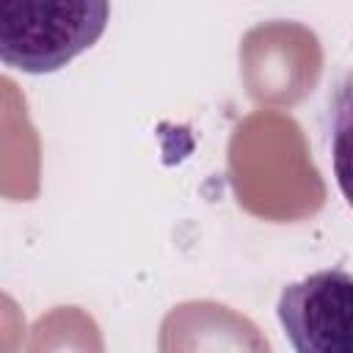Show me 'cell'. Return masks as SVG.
I'll return each mask as SVG.
<instances>
[{"instance_id":"cell-1","label":"cell","mask_w":353,"mask_h":353,"mask_svg":"<svg viewBox=\"0 0 353 353\" xmlns=\"http://www.w3.org/2000/svg\"><path fill=\"white\" fill-rule=\"evenodd\" d=\"M110 0H0V61L25 74H50L99 41Z\"/></svg>"},{"instance_id":"cell-2","label":"cell","mask_w":353,"mask_h":353,"mask_svg":"<svg viewBox=\"0 0 353 353\" xmlns=\"http://www.w3.org/2000/svg\"><path fill=\"white\" fill-rule=\"evenodd\" d=\"M276 314L298 353H353V273L323 268L290 281Z\"/></svg>"},{"instance_id":"cell-3","label":"cell","mask_w":353,"mask_h":353,"mask_svg":"<svg viewBox=\"0 0 353 353\" xmlns=\"http://www.w3.org/2000/svg\"><path fill=\"white\" fill-rule=\"evenodd\" d=\"M328 152L336 188L353 210V77L339 80L328 99Z\"/></svg>"}]
</instances>
